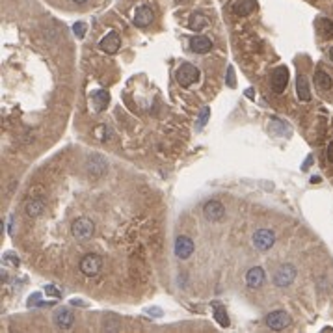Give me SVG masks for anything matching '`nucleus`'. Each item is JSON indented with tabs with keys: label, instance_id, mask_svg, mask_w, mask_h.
Segmentation results:
<instances>
[{
	"label": "nucleus",
	"instance_id": "c756f323",
	"mask_svg": "<svg viewBox=\"0 0 333 333\" xmlns=\"http://www.w3.org/2000/svg\"><path fill=\"white\" fill-rule=\"evenodd\" d=\"M326 156H328V160L333 164V142H330V145H328L326 149Z\"/></svg>",
	"mask_w": 333,
	"mask_h": 333
},
{
	"label": "nucleus",
	"instance_id": "bb28decb",
	"mask_svg": "<svg viewBox=\"0 0 333 333\" xmlns=\"http://www.w3.org/2000/svg\"><path fill=\"white\" fill-rule=\"evenodd\" d=\"M234 82H236V78H234V67L231 65V67L227 69V86H229V88H234Z\"/></svg>",
	"mask_w": 333,
	"mask_h": 333
},
{
	"label": "nucleus",
	"instance_id": "dca6fc26",
	"mask_svg": "<svg viewBox=\"0 0 333 333\" xmlns=\"http://www.w3.org/2000/svg\"><path fill=\"white\" fill-rule=\"evenodd\" d=\"M296 93L298 99L302 103H309L311 101V90H309V78H305L304 75L296 77Z\"/></svg>",
	"mask_w": 333,
	"mask_h": 333
},
{
	"label": "nucleus",
	"instance_id": "f8f14e48",
	"mask_svg": "<svg viewBox=\"0 0 333 333\" xmlns=\"http://www.w3.org/2000/svg\"><path fill=\"white\" fill-rule=\"evenodd\" d=\"M153 19H155V15H153V9H151L149 6H140L138 9H136L132 22H134L136 26L143 28V26H149V24L153 22Z\"/></svg>",
	"mask_w": 333,
	"mask_h": 333
},
{
	"label": "nucleus",
	"instance_id": "393cba45",
	"mask_svg": "<svg viewBox=\"0 0 333 333\" xmlns=\"http://www.w3.org/2000/svg\"><path fill=\"white\" fill-rule=\"evenodd\" d=\"M4 264H11V266H19V257L15 253H6L4 255Z\"/></svg>",
	"mask_w": 333,
	"mask_h": 333
},
{
	"label": "nucleus",
	"instance_id": "9b49d317",
	"mask_svg": "<svg viewBox=\"0 0 333 333\" xmlns=\"http://www.w3.org/2000/svg\"><path fill=\"white\" fill-rule=\"evenodd\" d=\"M264 279H266V274H264V270L261 266H253V268H249L246 272V285L249 289H259L264 283Z\"/></svg>",
	"mask_w": 333,
	"mask_h": 333
},
{
	"label": "nucleus",
	"instance_id": "7ed1b4c3",
	"mask_svg": "<svg viewBox=\"0 0 333 333\" xmlns=\"http://www.w3.org/2000/svg\"><path fill=\"white\" fill-rule=\"evenodd\" d=\"M80 272L88 277H95L97 274L101 272V266H103V261H101L99 255H95V253H88L86 257L80 259Z\"/></svg>",
	"mask_w": 333,
	"mask_h": 333
},
{
	"label": "nucleus",
	"instance_id": "6ab92c4d",
	"mask_svg": "<svg viewBox=\"0 0 333 333\" xmlns=\"http://www.w3.org/2000/svg\"><path fill=\"white\" fill-rule=\"evenodd\" d=\"M315 86L319 88L320 92H328V90H332L333 80L324 69H319V71L315 73Z\"/></svg>",
	"mask_w": 333,
	"mask_h": 333
},
{
	"label": "nucleus",
	"instance_id": "2eb2a0df",
	"mask_svg": "<svg viewBox=\"0 0 333 333\" xmlns=\"http://www.w3.org/2000/svg\"><path fill=\"white\" fill-rule=\"evenodd\" d=\"M231 9H233V13L246 17V15L253 13L257 9V2L255 0H236V2H233Z\"/></svg>",
	"mask_w": 333,
	"mask_h": 333
},
{
	"label": "nucleus",
	"instance_id": "c85d7f7f",
	"mask_svg": "<svg viewBox=\"0 0 333 333\" xmlns=\"http://www.w3.org/2000/svg\"><path fill=\"white\" fill-rule=\"evenodd\" d=\"M95 130H97V132H95V134H97V138H101V140H107V132H105V130H107V127H105V125L97 127Z\"/></svg>",
	"mask_w": 333,
	"mask_h": 333
},
{
	"label": "nucleus",
	"instance_id": "b1692460",
	"mask_svg": "<svg viewBox=\"0 0 333 333\" xmlns=\"http://www.w3.org/2000/svg\"><path fill=\"white\" fill-rule=\"evenodd\" d=\"M209 115H211V108L205 107L199 113V119H198V128H203L207 125V121H209Z\"/></svg>",
	"mask_w": 333,
	"mask_h": 333
},
{
	"label": "nucleus",
	"instance_id": "2f4dec72",
	"mask_svg": "<svg viewBox=\"0 0 333 333\" xmlns=\"http://www.w3.org/2000/svg\"><path fill=\"white\" fill-rule=\"evenodd\" d=\"M246 95H248V97H253L255 93H253V90H246Z\"/></svg>",
	"mask_w": 333,
	"mask_h": 333
},
{
	"label": "nucleus",
	"instance_id": "a211bd4d",
	"mask_svg": "<svg viewBox=\"0 0 333 333\" xmlns=\"http://www.w3.org/2000/svg\"><path fill=\"white\" fill-rule=\"evenodd\" d=\"M207 26H211V19H209V17H205V15L199 13V11H196V13L190 15L188 28H192L194 32H199V30L207 28Z\"/></svg>",
	"mask_w": 333,
	"mask_h": 333
},
{
	"label": "nucleus",
	"instance_id": "4468645a",
	"mask_svg": "<svg viewBox=\"0 0 333 333\" xmlns=\"http://www.w3.org/2000/svg\"><path fill=\"white\" fill-rule=\"evenodd\" d=\"M54 322L60 330H71L73 322H75V315H73L71 309H60L54 315Z\"/></svg>",
	"mask_w": 333,
	"mask_h": 333
},
{
	"label": "nucleus",
	"instance_id": "f257e3e1",
	"mask_svg": "<svg viewBox=\"0 0 333 333\" xmlns=\"http://www.w3.org/2000/svg\"><path fill=\"white\" fill-rule=\"evenodd\" d=\"M175 78H177L179 86L190 88L192 84H196L199 80V69L192 64H183L175 73Z\"/></svg>",
	"mask_w": 333,
	"mask_h": 333
},
{
	"label": "nucleus",
	"instance_id": "a878e982",
	"mask_svg": "<svg viewBox=\"0 0 333 333\" xmlns=\"http://www.w3.org/2000/svg\"><path fill=\"white\" fill-rule=\"evenodd\" d=\"M322 30H324V34H326L328 37H333V21H330V19H324L322 21Z\"/></svg>",
	"mask_w": 333,
	"mask_h": 333
},
{
	"label": "nucleus",
	"instance_id": "aec40b11",
	"mask_svg": "<svg viewBox=\"0 0 333 333\" xmlns=\"http://www.w3.org/2000/svg\"><path fill=\"white\" fill-rule=\"evenodd\" d=\"M92 99L93 103H95V108L97 110H105V108L108 107V103H110V93L107 92V90H97V92L92 93Z\"/></svg>",
	"mask_w": 333,
	"mask_h": 333
},
{
	"label": "nucleus",
	"instance_id": "7c9ffc66",
	"mask_svg": "<svg viewBox=\"0 0 333 333\" xmlns=\"http://www.w3.org/2000/svg\"><path fill=\"white\" fill-rule=\"evenodd\" d=\"M39 298H41V294H34V296H32V298H30V300H28V305H34V304H36V302H37V300H39Z\"/></svg>",
	"mask_w": 333,
	"mask_h": 333
},
{
	"label": "nucleus",
	"instance_id": "f03ea898",
	"mask_svg": "<svg viewBox=\"0 0 333 333\" xmlns=\"http://www.w3.org/2000/svg\"><path fill=\"white\" fill-rule=\"evenodd\" d=\"M93 231H95V225H93V222L88 220V218H78V220L73 222V225H71V233L78 242H84L88 240V238H92Z\"/></svg>",
	"mask_w": 333,
	"mask_h": 333
},
{
	"label": "nucleus",
	"instance_id": "6e6552de",
	"mask_svg": "<svg viewBox=\"0 0 333 333\" xmlns=\"http://www.w3.org/2000/svg\"><path fill=\"white\" fill-rule=\"evenodd\" d=\"M192 253H194V240L190 236H185V234L177 236L175 238V255L181 261H186V259H190Z\"/></svg>",
	"mask_w": 333,
	"mask_h": 333
},
{
	"label": "nucleus",
	"instance_id": "1a4fd4ad",
	"mask_svg": "<svg viewBox=\"0 0 333 333\" xmlns=\"http://www.w3.org/2000/svg\"><path fill=\"white\" fill-rule=\"evenodd\" d=\"M203 214L209 222H220L223 216H225V207L222 205L220 201H209L203 207Z\"/></svg>",
	"mask_w": 333,
	"mask_h": 333
},
{
	"label": "nucleus",
	"instance_id": "4be33fe9",
	"mask_svg": "<svg viewBox=\"0 0 333 333\" xmlns=\"http://www.w3.org/2000/svg\"><path fill=\"white\" fill-rule=\"evenodd\" d=\"M214 320H216L222 328H229V317H227L225 309L218 304H214Z\"/></svg>",
	"mask_w": 333,
	"mask_h": 333
},
{
	"label": "nucleus",
	"instance_id": "72a5a7b5",
	"mask_svg": "<svg viewBox=\"0 0 333 333\" xmlns=\"http://www.w3.org/2000/svg\"><path fill=\"white\" fill-rule=\"evenodd\" d=\"M73 2H77V4H84V2H88V0H73Z\"/></svg>",
	"mask_w": 333,
	"mask_h": 333
},
{
	"label": "nucleus",
	"instance_id": "473e14b6",
	"mask_svg": "<svg viewBox=\"0 0 333 333\" xmlns=\"http://www.w3.org/2000/svg\"><path fill=\"white\" fill-rule=\"evenodd\" d=\"M328 54H330V60H332V62H333V47H332V49H330V52H328Z\"/></svg>",
	"mask_w": 333,
	"mask_h": 333
},
{
	"label": "nucleus",
	"instance_id": "412c9836",
	"mask_svg": "<svg viewBox=\"0 0 333 333\" xmlns=\"http://www.w3.org/2000/svg\"><path fill=\"white\" fill-rule=\"evenodd\" d=\"M88 170H90L92 175L99 177V175H103V173L107 171V164H105V160L99 158V156H93L92 160H90V164H88Z\"/></svg>",
	"mask_w": 333,
	"mask_h": 333
},
{
	"label": "nucleus",
	"instance_id": "ddd939ff",
	"mask_svg": "<svg viewBox=\"0 0 333 333\" xmlns=\"http://www.w3.org/2000/svg\"><path fill=\"white\" fill-rule=\"evenodd\" d=\"M213 49V41L207 36H196L190 39V50L196 54H205Z\"/></svg>",
	"mask_w": 333,
	"mask_h": 333
},
{
	"label": "nucleus",
	"instance_id": "cd10ccee",
	"mask_svg": "<svg viewBox=\"0 0 333 333\" xmlns=\"http://www.w3.org/2000/svg\"><path fill=\"white\" fill-rule=\"evenodd\" d=\"M45 292L49 294V296H54V298H62V292H60V289H56L54 285H47L45 287Z\"/></svg>",
	"mask_w": 333,
	"mask_h": 333
},
{
	"label": "nucleus",
	"instance_id": "9d476101",
	"mask_svg": "<svg viewBox=\"0 0 333 333\" xmlns=\"http://www.w3.org/2000/svg\"><path fill=\"white\" fill-rule=\"evenodd\" d=\"M121 45V37L117 32H108L107 36L101 39L99 47L103 52H107V54H115L117 49H119Z\"/></svg>",
	"mask_w": 333,
	"mask_h": 333
},
{
	"label": "nucleus",
	"instance_id": "39448f33",
	"mask_svg": "<svg viewBox=\"0 0 333 333\" xmlns=\"http://www.w3.org/2000/svg\"><path fill=\"white\" fill-rule=\"evenodd\" d=\"M296 279V268L294 264H283L279 270H276L274 274V283L277 287H289Z\"/></svg>",
	"mask_w": 333,
	"mask_h": 333
},
{
	"label": "nucleus",
	"instance_id": "f3484780",
	"mask_svg": "<svg viewBox=\"0 0 333 333\" xmlns=\"http://www.w3.org/2000/svg\"><path fill=\"white\" fill-rule=\"evenodd\" d=\"M43 209H45V201L41 198H32L26 201V205H24V211L28 214L30 218H37V216H41Z\"/></svg>",
	"mask_w": 333,
	"mask_h": 333
},
{
	"label": "nucleus",
	"instance_id": "0eeeda50",
	"mask_svg": "<svg viewBox=\"0 0 333 333\" xmlns=\"http://www.w3.org/2000/svg\"><path fill=\"white\" fill-rule=\"evenodd\" d=\"M270 84H272V90L276 93H283L287 84H289V71H287V67L281 65V67H277L272 71V77H270Z\"/></svg>",
	"mask_w": 333,
	"mask_h": 333
},
{
	"label": "nucleus",
	"instance_id": "5701e85b",
	"mask_svg": "<svg viewBox=\"0 0 333 333\" xmlns=\"http://www.w3.org/2000/svg\"><path fill=\"white\" fill-rule=\"evenodd\" d=\"M86 30H88V24L82 21H78L73 24V32H75V36H77L78 39H82V37L86 36Z\"/></svg>",
	"mask_w": 333,
	"mask_h": 333
},
{
	"label": "nucleus",
	"instance_id": "423d86ee",
	"mask_svg": "<svg viewBox=\"0 0 333 333\" xmlns=\"http://www.w3.org/2000/svg\"><path fill=\"white\" fill-rule=\"evenodd\" d=\"M274 242H276V234H274V231H270V229H259L253 234V244L261 251H268L274 246Z\"/></svg>",
	"mask_w": 333,
	"mask_h": 333
},
{
	"label": "nucleus",
	"instance_id": "20e7f679",
	"mask_svg": "<svg viewBox=\"0 0 333 333\" xmlns=\"http://www.w3.org/2000/svg\"><path fill=\"white\" fill-rule=\"evenodd\" d=\"M266 326L270 330H274V332L287 330V328L291 326V317H289V313L285 311H272L266 317Z\"/></svg>",
	"mask_w": 333,
	"mask_h": 333
}]
</instances>
